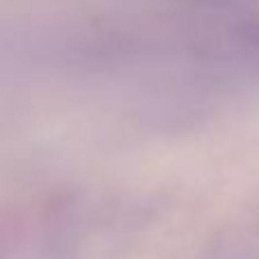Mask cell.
Instances as JSON below:
<instances>
[{
  "mask_svg": "<svg viewBox=\"0 0 259 259\" xmlns=\"http://www.w3.org/2000/svg\"><path fill=\"white\" fill-rule=\"evenodd\" d=\"M248 34H250V36H252V39H255V41H259V25H257V27H252V30L248 32Z\"/></svg>",
  "mask_w": 259,
  "mask_h": 259,
  "instance_id": "1",
  "label": "cell"
}]
</instances>
